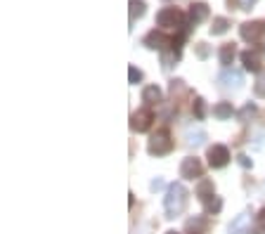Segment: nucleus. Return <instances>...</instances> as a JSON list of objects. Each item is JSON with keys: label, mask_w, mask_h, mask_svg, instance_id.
Wrapping results in <instances>:
<instances>
[{"label": "nucleus", "mask_w": 265, "mask_h": 234, "mask_svg": "<svg viewBox=\"0 0 265 234\" xmlns=\"http://www.w3.org/2000/svg\"><path fill=\"white\" fill-rule=\"evenodd\" d=\"M187 206V189L180 185V182H173L166 189V196H163V208L168 213V218H175L178 213H183Z\"/></svg>", "instance_id": "1"}, {"label": "nucleus", "mask_w": 265, "mask_h": 234, "mask_svg": "<svg viewBox=\"0 0 265 234\" xmlns=\"http://www.w3.org/2000/svg\"><path fill=\"white\" fill-rule=\"evenodd\" d=\"M173 149V140H171V133L168 130H157L149 144H147V152L152 156H166V154Z\"/></svg>", "instance_id": "2"}, {"label": "nucleus", "mask_w": 265, "mask_h": 234, "mask_svg": "<svg viewBox=\"0 0 265 234\" xmlns=\"http://www.w3.org/2000/svg\"><path fill=\"white\" fill-rule=\"evenodd\" d=\"M183 22H185V17H183L180 10H175V7H163L157 14V24L161 28H180Z\"/></svg>", "instance_id": "3"}, {"label": "nucleus", "mask_w": 265, "mask_h": 234, "mask_svg": "<svg viewBox=\"0 0 265 234\" xmlns=\"http://www.w3.org/2000/svg\"><path fill=\"white\" fill-rule=\"evenodd\" d=\"M239 36H241V41L246 43L261 41L265 36V22H244L239 26Z\"/></svg>", "instance_id": "4"}, {"label": "nucleus", "mask_w": 265, "mask_h": 234, "mask_svg": "<svg viewBox=\"0 0 265 234\" xmlns=\"http://www.w3.org/2000/svg\"><path fill=\"white\" fill-rule=\"evenodd\" d=\"M204 175V165L197 156H187L185 161L180 164V178L185 180H199Z\"/></svg>", "instance_id": "5"}, {"label": "nucleus", "mask_w": 265, "mask_h": 234, "mask_svg": "<svg viewBox=\"0 0 265 234\" xmlns=\"http://www.w3.org/2000/svg\"><path fill=\"white\" fill-rule=\"evenodd\" d=\"M152 121H154V114L149 109H137L131 116V130L135 133H147L152 128Z\"/></svg>", "instance_id": "6"}, {"label": "nucleus", "mask_w": 265, "mask_h": 234, "mask_svg": "<svg viewBox=\"0 0 265 234\" xmlns=\"http://www.w3.org/2000/svg\"><path fill=\"white\" fill-rule=\"evenodd\" d=\"M230 149H227L225 144H213L211 149H209V165L211 168H225L230 164Z\"/></svg>", "instance_id": "7"}, {"label": "nucleus", "mask_w": 265, "mask_h": 234, "mask_svg": "<svg viewBox=\"0 0 265 234\" xmlns=\"http://www.w3.org/2000/svg\"><path fill=\"white\" fill-rule=\"evenodd\" d=\"M173 38H168V36H163L161 31H149L145 36V45L149 47V50H163L166 45H171Z\"/></svg>", "instance_id": "8"}, {"label": "nucleus", "mask_w": 265, "mask_h": 234, "mask_svg": "<svg viewBox=\"0 0 265 234\" xmlns=\"http://www.w3.org/2000/svg\"><path fill=\"white\" fill-rule=\"evenodd\" d=\"M206 17H209V5H206V2H194V5H189L187 19H189V24H192V26L201 24Z\"/></svg>", "instance_id": "9"}, {"label": "nucleus", "mask_w": 265, "mask_h": 234, "mask_svg": "<svg viewBox=\"0 0 265 234\" xmlns=\"http://www.w3.org/2000/svg\"><path fill=\"white\" fill-rule=\"evenodd\" d=\"M218 81H220L223 88H239V85H241V73L235 71L232 67H227V69H223V73L218 76Z\"/></svg>", "instance_id": "10"}, {"label": "nucleus", "mask_w": 265, "mask_h": 234, "mask_svg": "<svg viewBox=\"0 0 265 234\" xmlns=\"http://www.w3.org/2000/svg\"><path fill=\"white\" fill-rule=\"evenodd\" d=\"M239 57H241V64H244V69L246 71H253V73L261 71V55H258V52H253V50H244Z\"/></svg>", "instance_id": "11"}, {"label": "nucleus", "mask_w": 265, "mask_h": 234, "mask_svg": "<svg viewBox=\"0 0 265 234\" xmlns=\"http://www.w3.org/2000/svg\"><path fill=\"white\" fill-rule=\"evenodd\" d=\"M249 222H251L249 213H241V215H237L235 220L230 222V234H251Z\"/></svg>", "instance_id": "12"}, {"label": "nucleus", "mask_w": 265, "mask_h": 234, "mask_svg": "<svg viewBox=\"0 0 265 234\" xmlns=\"http://www.w3.org/2000/svg\"><path fill=\"white\" fill-rule=\"evenodd\" d=\"M161 99H163V93H161L159 85H147L145 90H142V102H145L147 107H154V104H159Z\"/></svg>", "instance_id": "13"}, {"label": "nucleus", "mask_w": 265, "mask_h": 234, "mask_svg": "<svg viewBox=\"0 0 265 234\" xmlns=\"http://www.w3.org/2000/svg\"><path fill=\"white\" fill-rule=\"evenodd\" d=\"M197 196H199V201H201V204H204V201H209L211 196H215V189H213V182H211V180H199Z\"/></svg>", "instance_id": "14"}, {"label": "nucleus", "mask_w": 265, "mask_h": 234, "mask_svg": "<svg viewBox=\"0 0 265 234\" xmlns=\"http://www.w3.org/2000/svg\"><path fill=\"white\" fill-rule=\"evenodd\" d=\"M218 57H220V64L223 67H232V62H235V57H237V50H235V45L232 43H227V45H223L220 47V52H218Z\"/></svg>", "instance_id": "15"}, {"label": "nucleus", "mask_w": 265, "mask_h": 234, "mask_svg": "<svg viewBox=\"0 0 265 234\" xmlns=\"http://www.w3.org/2000/svg\"><path fill=\"white\" fill-rule=\"evenodd\" d=\"M232 114H235V109H232V104H230V102H218V104L213 107V116H215V118H220V121L232 118Z\"/></svg>", "instance_id": "16"}, {"label": "nucleus", "mask_w": 265, "mask_h": 234, "mask_svg": "<svg viewBox=\"0 0 265 234\" xmlns=\"http://www.w3.org/2000/svg\"><path fill=\"white\" fill-rule=\"evenodd\" d=\"M185 230L189 234H201L206 230V220H204V218H189V220L185 222Z\"/></svg>", "instance_id": "17"}, {"label": "nucleus", "mask_w": 265, "mask_h": 234, "mask_svg": "<svg viewBox=\"0 0 265 234\" xmlns=\"http://www.w3.org/2000/svg\"><path fill=\"white\" fill-rule=\"evenodd\" d=\"M227 28H230V22H227L225 17H215L211 24V33L213 36H223V33H227Z\"/></svg>", "instance_id": "18"}, {"label": "nucleus", "mask_w": 265, "mask_h": 234, "mask_svg": "<svg viewBox=\"0 0 265 234\" xmlns=\"http://www.w3.org/2000/svg\"><path fill=\"white\" fill-rule=\"evenodd\" d=\"M204 140H206V133H204L201 128H197V130L189 128V130H187V142H189V144L199 147V144H204Z\"/></svg>", "instance_id": "19"}, {"label": "nucleus", "mask_w": 265, "mask_h": 234, "mask_svg": "<svg viewBox=\"0 0 265 234\" xmlns=\"http://www.w3.org/2000/svg\"><path fill=\"white\" fill-rule=\"evenodd\" d=\"M145 12H147L145 0H131V22L140 19V17H142Z\"/></svg>", "instance_id": "20"}, {"label": "nucleus", "mask_w": 265, "mask_h": 234, "mask_svg": "<svg viewBox=\"0 0 265 234\" xmlns=\"http://www.w3.org/2000/svg\"><path fill=\"white\" fill-rule=\"evenodd\" d=\"M253 93L261 97V99H265V69H261L258 73H256V83H253Z\"/></svg>", "instance_id": "21"}, {"label": "nucleus", "mask_w": 265, "mask_h": 234, "mask_svg": "<svg viewBox=\"0 0 265 234\" xmlns=\"http://www.w3.org/2000/svg\"><path fill=\"white\" fill-rule=\"evenodd\" d=\"M204 208H206V213H220V208H223L220 196H211L209 201H204Z\"/></svg>", "instance_id": "22"}, {"label": "nucleus", "mask_w": 265, "mask_h": 234, "mask_svg": "<svg viewBox=\"0 0 265 234\" xmlns=\"http://www.w3.org/2000/svg\"><path fill=\"white\" fill-rule=\"evenodd\" d=\"M180 59V52H175V50H171V52H163L161 55V62H163V69H171L173 64Z\"/></svg>", "instance_id": "23"}, {"label": "nucleus", "mask_w": 265, "mask_h": 234, "mask_svg": "<svg viewBox=\"0 0 265 234\" xmlns=\"http://www.w3.org/2000/svg\"><path fill=\"white\" fill-rule=\"evenodd\" d=\"M256 104H251V102H249V104H244V107H241V111H239L237 116H239V121H249V118H251V116H256Z\"/></svg>", "instance_id": "24"}, {"label": "nucleus", "mask_w": 265, "mask_h": 234, "mask_svg": "<svg viewBox=\"0 0 265 234\" xmlns=\"http://www.w3.org/2000/svg\"><path fill=\"white\" fill-rule=\"evenodd\" d=\"M192 111H194V116L201 121V118L206 116V102H204L201 97H197V99H194V104H192Z\"/></svg>", "instance_id": "25"}, {"label": "nucleus", "mask_w": 265, "mask_h": 234, "mask_svg": "<svg viewBox=\"0 0 265 234\" xmlns=\"http://www.w3.org/2000/svg\"><path fill=\"white\" fill-rule=\"evenodd\" d=\"M128 81H131L132 85H137V83L142 81V71L137 69V67H132V64H131V67H128Z\"/></svg>", "instance_id": "26"}, {"label": "nucleus", "mask_w": 265, "mask_h": 234, "mask_svg": "<svg viewBox=\"0 0 265 234\" xmlns=\"http://www.w3.org/2000/svg\"><path fill=\"white\" fill-rule=\"evenodd\" d=\"M237 164L241 165V168H251L253 161L249 159V156H246V154H239V156H237Z\"/></svg>", "instance_id": "27"}, {"label": "nucleus", "mask_w": 265, "mask_h": 234, "mask_svg": "<svg viewBox=\"0 0 265 234\" xmlns=\"http://www.w3.org/2000/svg\"><path fill=\"white\" fill-rule=\"evenodd\" d=\"M197 55H199V59H206V57H209V47H206L204 43L197 45Z\"/></svg>", "instance_id": "28"}, {"label": "nucleus", "mask_w": 265, "mask_h": 234, "mask_svg": "<svg viewBox=\"0 0 265 234\" xmlns=\"http://www.w3.org/2000/svg\"><path fill=\"white\" fill-rule=\"evenodd\" d=\"M149 187H152V192H159V189H163V180H161V178L152 180V185H149Z\"/></svg>", "instance_id": "29"}, {"label": "nucleus", "mask_w": 265, "mask_h": 234, "mask_svg": "<svg viewBox=\"0 0 265 234\" xmlns=\"http://www.w3.org/2000/svg\"><path fill=\"white\" fill-rule=\"evenodd\" d=\"M258 0H239V5H241V10H251L253 5H256Z\"/></svg>", "instance_id": "30"}, {"label": "nucleus", "mask_w": 265, "mask_h": 234, "mask_svg": "<svg viewBox=\"0 0 265 234\" xmlns=\"http://www.w3.org/2000/svg\"><path fill=\"white\" fill-rule=\"evenodd\" d=\"M256 234H265V225H261V227L256 230Z\"/></svg>", "instance_id": "31"}, {"label": "nucleus", "mask_w": 265, "mask_h": 234, "mask_svg": "<svg viewBox=\"0 0 265 234\" xmlns=\"http://www.w3.org/2000/svg\"><path fill=\"white\" fill-rule=\"evenodd\" d=\"M258 218H261V222H263V225H265V208H263V211H261V215H258Z\"/></svg>", "instance_id": "32"}, {"label": "nucleus", "mask_w": 265, "mask_h": 234, "mask_svg": "<svg viewBox=\"0 0 265 234\" xmlns=\"http://www.w3.org/2000/svg\"><path fill=\"white\" fill-rule=\"evenodd\" d=\"M166 234H180V232H175V230H168V232H166Z\"/></svg>", "instance_id": "33"}, {"label": "nucleus", "mask_w": 265, "mask_h": 234, "mask_svg": "<svg viewBox=\"0 0 265 234\" xmlns=\"http://www.w3.org/2000/svg\"><path fill=\"white\" fill-rule=\"evenodd\" d=\"M263 52H265V43H263Z\"/></svg>", "instance_id": "34"}]
</instances>
